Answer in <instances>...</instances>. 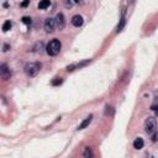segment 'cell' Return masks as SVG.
<instances>
[{
    "label": "cell",
    "instance_id": "15",
    "mask_svg": "<svg viewBox=\"0 0 158 158\" xmlns=\"http://www.w3.org/2000/svg\"><path fill=\"white\" fill-rule=\"evenodd\" d=\"M21 20H22V22H24L25 25H27V26H30L31 22H32V19H31V17H27V16H24Z\"/></svg>",
    "mask_w": 158,
    "mask_h": 158
},
{
    "label": "cell",
    "instance_id": "4",
    "mask_svg": "<svg viewBox=\"0 0 158 158\" xmlns=\"http://www.w3.org/2000/svg\"><path fill=\"white\" fill-rule=\"evenodd\" d=\"M43 27H44L46 32L52 33V32L55 31V29L57 27V26H56V20H55V19H52V17L46 19V20H44V24H43Z\"/></svg>",
    "mask_w": 158,
    "mask_h": 158
},
{
    "label": "cell",
    "instance_id": "12",
    "mask_svg": "<svg viewBox=\"0 0 158 158\" xmlns=\"http://www.w3.org/2000/svg\"><path fill=\"white\" fill-rule=\"evenodd\" d=\"M49 6H51V2H49V0H42V2L38 3V9H41V10H44V9L49 8Z\"/></svg>",
    "mask_w": 158,
    "mask_h": 158
},
{
    "label": "cell",
    "instance_id": "17",
    "mask_svg": "<svg viewBox=\"0 0 158 158\" xmlns=\"http://www.w3.org/2000/svg\"><path fill=\"white\" fill-rule=\"evenodd\" d=\"M152 141H153V142H157V141H158V130L152 135Z\"/></svg>",
    "mask_w": 158,
    "mask_h": 158
},
{
    "label": "cell",
    "instance_id": "14",
    "mask_svg": "<svg viewBox=\"0 0 158 158\" xmlns=\"http://www.w3.org/2000/svg\"><path fill=\"white\" fill-rule=\"evenodd\" d=\"M11 27H13V22H11L10 20H8V21H5L4 25H3V31H4V32H8Z\"/></svg>",
    "mask_w": 158,
    "mask_h": 158
},
{
    "label": "cell",
    "instance_id": "2",
    "mask_svg": "<svg viewBox=\"0 0 158 158\" xmlns=\"http://www.w3.org/2000/svg\"><path fill=\"white\" fill-rule=\"evenodd\" d=\"M41 63L40 62H31V63H27L25 66V73L29 75V77H36L41 69Z\"/></svg>",
    "mask_w": 158,
    "mask_h": 158
},
{
    "label": "cell",
    "instance_id": "3",
    "mask_svg": "<svg viewBox=\"0 0 158 158\" xmlns=\"http://www.w3.org/2000/svg\"><path fill=\"white\" fill-rule=\"evenodd\" d=\"M145 131L148 135H153L157 131V120L152 116L147 118L145 121Z\"/></svg>",
    "mask_w": 158,
    "mask_h": 158
},
{
    "label": "cell",
    "instance_id": "8",
    "mask_svg": "<svg viewBox=\"0 0 158 158\" xmlns=\"http://www.w3.org/2000/svg\"><path fill=\"white\" fill-rule=\"evenodd\" d=\"M89 62H90V61L88 60V61H84V62H82V63H75V64L68 66V67H67V71H68V72H73V71H74V69H77V68H80V67H84V66H87Z\"/></svg>",
    "mask_w": 158,
    "mask_h": 158
},
{
    "label": "cell",
    "instance_id": "11",
    "mask_svg": "<svg viewBox=\"0 0 158 158\" xmlns=\"http://www.w3.org/2000/svg\"><path fill=\"white\" fill-rule=\"evenodd\" d=\"M143 146H145V142H143V140H142L141 137H137V138L133 141V147H135L136 149H141V148H143Z\"/></svg>",
    "mask_w": 158,
    "mask_h": 158
},
{
    "label": "cell",
    "instance_id": "21",
    "mask_svg": "<svg viewBox=\"0 0 158 158\" xmlns=\"http://www.w3.org/2000/svg\"><path fill=\"white\" fill-rule=\"evenodd\" d=\"M8 48H9V44H5V46H4V49H3V51H4V52H6V51H8Z\"/></svg>",
    "mask_w": 158,
    "mask_h": 158
},
{
    "label": "cell",
    "instance_id": "10",
    "mask_svg": "<svg viewBox=\"0 0 158 158\" xmlns=\"http://www.w3.org/2000/svg\"><path fill=\"white\" fill-rule=\"evenodd\" d=\"M91 120H93V115H89V116H88L85 120H83V121H82V124L78 126V130H84L85 127H88V126L90 125Z\"/></svg>",
    "mask_w": 158,
    "mask_h": 158
},
{
    "label": "cell",
    "instance_id": "1",
    "mask_svg": "<svg viewBox=\"0 0 158 158\" xmlns=\"http://www.w3.org/2000/svg\"><path fill=\"white\" fill-rule=\"evenodd\" d=\"M61 47H62L61 41L57 40V38H55V40L49 41V43L47 44L46 52H47V55H48V56H52V57H53V56H57V55L60 53Z\"/></svg>",
    "mask_w": 158,
    "mask_h": 158
},
{
    "label": "cell",
    "instance_id": "9",
    "mask_svg": "<svg viewBox=\"0 0 158 158\" xmlns=\"http://www.w3.org/2000/svg\"><path fill=\"white\" fill-rule=\"evenodd\" d=\"M125 24H126V17H125V10H122V15H121V19H120V22L116 27V32H120L122 31V29L125 27Z\"/></svg>",
    "mask_w": 158,
    "mask_h": 158
},
{
    "label": "cell",
    "instance_id": "20",
    "mask_svg": "<svg viewBox=\"0 0 158 158\" xmlns=\"http://www.w3.org/2000/svg\"><path fill=\"white\" fill-rule=\"evenodd\" d=\"M29 4H30V2H24V3L21 4V6H22V8H25V6H27Z\"/></svg>",
    "mask_w": 158,
    "mask_h": 158
},
{
    "label": "cell",
    "instance_id": "13",
    "mask_svg": "<svg viewBox=\"0 0 158 158\" xmlns=\"http://www.w3.org/2000/svg\"><path fill=\"white\" fill-rule=\"evenodd\" d=\"M83 157H84V158H93V157H94L93 151H91L90 147H85V148H84V151H83Z\"/></svg>",
    "mask_w": 158,
    "mask_h": 158
},
{
    "label": "cell",
    "instance_id": "16",
    "mask_svg": "<svg viewBox=\"0 0 158 158\" xmlns=\"http://www.w3.org/2000/svg\"><path fill=\"white\" fill-rule=\"evenodd\" d=\"M62 78H55L53 80H52V85H60V84H62Z\"/></svg>",
    "mask_w": 158,
    "mask_h": 158
},
{
    "label": "cell",
    "instance_id": "5",
    "mask_svg": "<svg viewBox=\"0 0 158 158\" xmlns=\"http://www.w3.org/2000/svg\"><path fill=\"white\" fill-rule=\"evenodd\" d=\"M56 26H57V29H60V30H63L64 29V26H66V19H64V15L62 14V13H60V14H57L56 15Z\"/></svg>",
    "mask_w": 158,
    "mask_h": 158
},
{
    "label": "cell",
    "instance_id": "7",
    "mask_svg": "<svg viewBox=\"0 0 158 158\" xmlns=\"http://www.w3.org/2000/svg\"><path fill=\"white\" fill-rule=\"evenodd\" d=\"M83 22H84V20H83V16H82V15H74V16L72 17V25L75 26V27L82 26Z\"/></svg>",
    "mask_w": 158,
    "mask_h": 158
},
{
    "label": "cell",
    "instance_id": "6",
    "mask_svg": "<svg viewBox=\"0 0 158 158\" xmlns=\"http://www.w3.org/2000/svg\"><path fill=\"white\" fill-rule=\"evenodd\" d=\"M0 74H2V78H3L4 80H6V79L11 75V72H10L8 64H5V63L2 64V67H0Z\"/></svg>",
    "mask_w": 158,
    "mask_h": 158
},
{
    "label": "cell",
    "instance_id": "18",
    "mask_svg": "<svg viewBox=\"0 0 158 158\" xmlns=\"http://www.w3.org/2000/svg\"><path fill=\"white\" fill-rule=\"evenodd\" d=\"M152 110H153V113L156 114V116H158V105H153Z\"/></svg>",
    "mask_w": 158,
    "mask_h": 158
},
{
    "label": "cell",
    "instance_id": "19",
    "mask_svg": "<svg viewBox=\"0 0 158 158\" xmlns=\"http://www.w3.org/2000/svg\"><path fill=\"white\" fill-rule=\"evenodd\" d=\"M64 4H66V6H69V8H71V6L73 5V2H66Z\"/></svg>",
    "mask_w": 158,
    "mask_h": 158
}]
</instances>
